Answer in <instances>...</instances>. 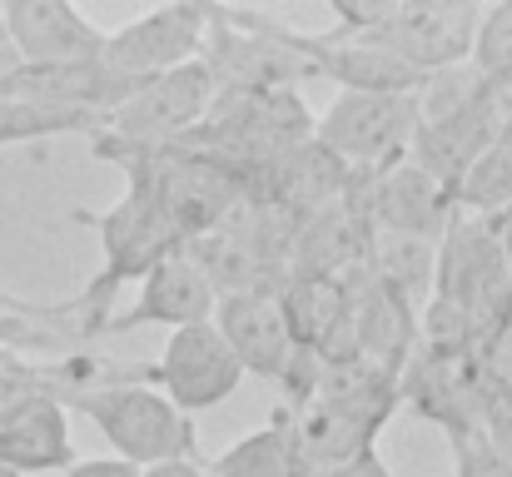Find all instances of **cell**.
<instances>
[{
	"instance_id": "ac0fdd59",
	"label": "cell",
	"mask_w": 512,
	"mask_h": 477,
	"mask_svg": "<svg viewBox=\"0 0 512 477\" xmlns=\"http://www.w3.org/2000/svg\"><path fill=\"white\" fill-rule=\"evenodd\" d=\"M448 443H453V473L458 477H512V463L483 433H458Z\"/></svg>"
},
{
	"instance_id": "9a60e30c",
	"label": "cell",
	"mask_w": 512,
	"mask_h": 477,
	"mask_svg": "<svg viewBox=\"0 0 512 477\" xmlns=\"http://www.w3.org/2000/svg\"><path fill=\"white\" fill-rule=\"evenodd\" d=\"M512 204V125H503V135L468 164V174L453 189V209L468 219H493Z\"/></svg>"
},
{
	"instance_id": "44dd1931",
	"label": "cell",
	"mask_w": 512,
	"mask_h": 477,
	"mask_svg": "<svg viewBox=\"0 0 512 477\" xmlns=\"http://www.w3.org/2000/svg\"><path fill=\"white\" fill-rule=\"evenodd\" d=\"M140 477H209L199 458H174V463H155V468H140Z\"/></svg>"
},
{
	"instance_id": "6da1fadb",
	"label": "cell",
	"mask_w": 512,
	"mask_h": 477,
	"mask_svg": "<svg viewBox=\"0 0 512 477\" xmlns=\"http://www.w3.org/2000/svg\"><path fill=\"white\" fill-rule=\"evenodd\" d=\"M75 224H90L100 234V269L90 274V284L65 299V304H30V318H75V338H95V328L115 314V299L130 279H145L155 264H165L170 254L184 249L179 229L165 219V209L145 194V189H125L120 204H110L105 214L75 209Z\"/></svg>"
},
{
	"instance_id": "d4e9b609",
	"label": "cell",
	"mask_w": 512,
	"mask_h": 477,
	"mask_svg": "<svg viewBox=\"0 0 512 477\" xmlns=\"http://www.w3.org/2000/svg\"><path fill=\"white\" fill-rule=\"evenodd\" d=\"M508 80H512V75H508Z\"/></svg>"
},
{
	"instance_id": "8992f818",
	"label": "cell",
	"mask_w": 512,
	"mask_h": 477,
	"mask_svg": "<svg viewBox=\"0 0 512 477\" xmlns=\"http://www.w3.org/2000/svg\"><path fill=\"white\" fill-rule=\"evenodd\" d=\"M214 75L204 70V60L179 65L170 75L140 80L105 120L90 140L105 145H125V150H170L184 135H194L214 105Z\"/></svg>"
},
{
	"instance_id": "2e32d148",
	"label": "cell",
	"mask_w": 512,
	"mask_h": 477,
	"mask_svg": "<svg viewBox=\"0 0 512 477\" xmlns=\"http://www.w3.org/2000/svg\"><path fill=\"white\" fill-rule=\"evenodd\" d=\"M468 65L493 80V85H508L512 75V0L508 5H488L478 15V35H473V55Z\"/></svg>"
},
{
	"instance_id": "ffe728a7",
	"label": "cell",
	"mask_w": 512,
	"mask_h": 477,
	"mask_svg": "<svg viewBox=\"0 0 512 477\" xmlns=\"http://www.w3.org/2000/svg\"><path fill=\"white\" fill-rule=\"evenodd\" d=\"M488 229H493V244H498V254H503V269H508V289H512V204L503 214H493L488 219Z\"/></svg>"
},
{
	"instance_id": "8fae6325",
	"label": "cell",
	"mask_w": 512,
	"mask_h": 477,
	"mask_svg": "<svg viewBox=\"0 0 512 477\" xmlns=\"http://www.w3.org/2000/svg\"><path fill=\"white\" fill-rule=\"evenodd\" d=\"M363 194V214L373 234H403V239H443L453 224V194L428 179L413 159H403L398 169L378 174V179H358Z\"/></svg>"
},
{
	"instance_id": "7c38bea8",
	"label": "cell",
	"mask_w": 512,
	"mask_h": 477,
	"mask_svg": "<svg viewBox=\"0 0 512 477\" xmlns=\"http://www.w3.org/2000/svg\"><path fill=\"white\" fill-rule=\"evenodd\" d=\"M0 463L20 477L70 473L75 438H70V413L60 408V393H35L10 418H0Z\"/></svg>"
},
{
	"instance_id": "52a82bcc",
	"label": "cell",
	"mask_w": 512,
	"mask_h": 477,
	"mask_svg": "<svg viewBox=\"0 0 512 477\" xmlns=\"http://www.w3.org/2000/svg\"><path fill=\"white\" fill-rule=\"evenodd\" d=\"M110 373L120 383H145V388L165 393L184 418L219 408L244 383V368H239V358L229 353V343L219 338L214 323L174 328L155 363H145V368H110Z\"/></svg>"
},
{
	"instance_id": "4fadbf2b",
	"label": "cell",
	"mask_w": 512,
	"mask_h": 477,
	"mask_svg": "<svg viewBox=\"0 0 512 477\" xmlns=\"http://www.w3.org/2000/svg\"><path fill=\"white\" fill-rule=\"evenodd\" d=\"M209 477H299L304 473V458H299V418L289 403H279V413L244 433L239 443H229L219 458L204 463Z\"/></svg>"
},
{
	"instance_id": "5b68a950",
	"label": "cell",
	"mask_w": 512,
	"mask_h": 477,
	"mask_svg": "<svg viewBox=\"0 0 512 477\" xmlns=\"http://www.w3.org/2000/svg\"><path fill=\"white\" fill-rule=\"evenodd\" d=\"M418 95H348L339 90L314 120V145H324L353 179H378L413 155Z\"/></svg>"
},
{
	"instance_id": "30bf717a",
	"label": "cell",
	"mask_w": 512,
	"mask_h": 477,
	"mask_svg": "<svg viewBox=\"0 0 512 477\" xmlns=\"http://www.w3.org/2000/svg\"><path fill=\"white\" fill-rule=\"evenodd\" d=\"M214 304H219V294H214V284L204 279V269L179 249L170 254L165 264H155L145 279H140V294L125 304V309H115V314L105 318L100 328H95V338H120V333H135V328H189V323H209L214 318Z\"/></svg>"
},
{
	"instance_id": "3957f363",
	"label": "cell",
	"mask_w": 512,
	"mask_h": 477,
	"mask_svg": "<svg viewBox=\"0 0 512 477\" xmlns=\"http://www.w3.org/2000/svg\"><path fill=\"white\" fill-rule=\"evenodd\" d=\"M60 408L90 418L100 428V438L115 448V458L130 463V468L199 458V428H194V418H184L165 393H155L145 383H120L110 368H105V383L100 388L60 393Z\"/></svg>"
},
{
	"instance_id": "e0dca14e",
	"label": "cell",
	"mask_w": 512,
	"mask_h": 477,
	"mask_svg": "<svg viewBox=\"0 0 512 477\" xmlns=\"http://www.w3.org/2000/svg\"><path fill=\"white\" fill-rule=\"evenodd\" d=\"M65 343L70 338H60V333H50V328H40L30 318V304L0 294V353H15V348H65Z\"/></svg>"
},
{
	"instance_id": "5bb4252c",
	"label": "cell",
	"mask_w": 512,
	"mask_h": 477,
	"mask_svg": "<svg viewBox=\"0 0 512 477\" xmlns=\"http://www.w3.org/2000/svg\"><path fill=\"white\" fill-rule=\"evenodd\" d=\"M368 274L388 294H398L408 309L423 314V304L433 294V274H438V244L433 239H403V234H373Z\"/></svg>"
},
{
	"instance_id": "603a6c76",
	"label": "cell",
	"mask_w": 512,
	"mask_h": 477,
	"mask_svg": "<svg viewBox=\"0 0 512 477\" xmlns=\"http://www.w3.org/2000/svg\"><path fill=\"white\" fill-rule=\"evenodd\" d=\"M0 477H20V473H15V468H5V463H0Z\"/></svg>"
},
{
	"instance_id": "cb8c5ba5",
	"label": "cell",
	"mask_w": 512,
	"mask_h": 477,
	"mask_svg": "<svg viewBox=\"0 0 512 477\" xmlns=\"http://www.w3.org/2000/svg\"><path fill=\"white\" fill-rule=\"evenodd\" d=\"M0 363H5V353H0Z\"/></svg>"
},
{
	"instance_id": "d6986e66",
	"label": "cell",
	"mask_w": 512,
	"mask_h": 477,
	"mask_svg": "<svg viewBox=\"0 0 512 477\" xmlns=\"http://www.w3.org/2000/svg\"><path fill=\"white\" fill-rule=\"evenodd\" d=\"M65 477H140V468H130L120 458H75Z\"/></svg>"
},
{
	"instance_id": "ba28073f",
	"label": "cell",
	"mask_w": 512,
	"mask_h": 477,
	"mask_svg": "<svg viewBox=\"0 0 512 477\" xmlns=\"http://www.w3.org/2000/svg\"><path fill=\"white\" fill-rule=\"evenodd\" d=\"M204 35L209 5H160L125 20L120 30H105L100 65L120 80H155L179 65H194L204 55Z\"/></svg>"
},
{
	"instance_id": "7402d4cb",
	"label": "cell",
	"mask_w": 512,
	"mask_h": 477,
	"mask_svg": "<svg viewBox=\"0 0 512 477\" xmlns=\"http://www.w3.org/2000/svg\"><path fill=\"white\" fill-rule=\"evenodd\" d=\"M498 90H503V115H508V125H512V80L508 85H498Z\"/></svg>"
},
{
	"instance_id": "9c48e42d",
	"label": "cell",
	"mask_w": 512,
	"mask_h": 477,
	"mask_svg": "<svg viewBox=\"0 0 512 477\" xmlns=\"http://www.w3.org/2000/svg\"><path fill=\"white\" fill-rule=\"evenodd\" d=\"M20 70H80L100 65L105 30L65 0H10L0 5Z\"/></svg>"
},
{
	"instance_id": "277c9868",
	"label": "cell",
	"mask_w": 512,
	"mask_h": 477,
	"mask_svg": "<svg viewBox=\"0 0 512 477\" xmlns=\"http://www.w3.org/2000/svg\"><path fill=\"white\" fill-rule=\"evenodd\" d=\"M219 338L229 343V353L239 358L244 378H264L284 393V403L304 408L314 398V383H319V358H309L294 333H289V318L279 309V294H224L214 304Z\"/></svg>"
},
{
	"instance_id": "7a4b0ae2",
	"label": "cell",
	"mask_w": 512,
	"mask_h": 477,
	"mask_svg": "<svg viewBox=\"0 0 512 477\" xmlns=\"http://www.w3.org/2000/svg\"><path fill=\"white\" fill-rule=\"evenodd\" d=\"M483 5H448V0H388V5H334L339 40L373 45L403 60L418 75H438L468 65Z\"/></svg>"
}]
</instances>
